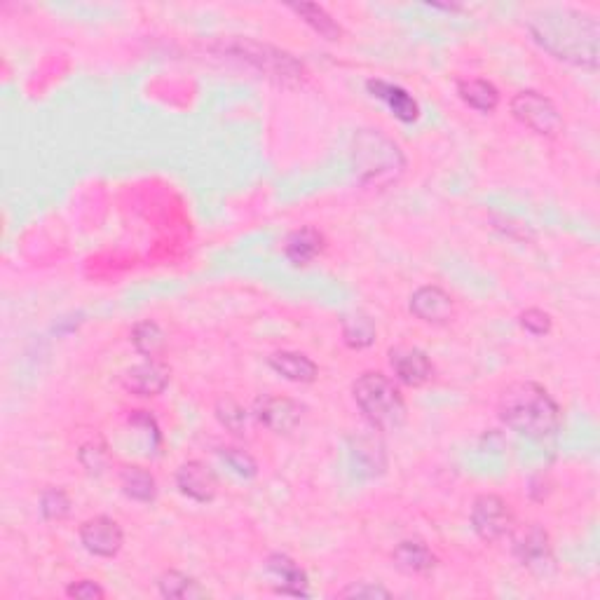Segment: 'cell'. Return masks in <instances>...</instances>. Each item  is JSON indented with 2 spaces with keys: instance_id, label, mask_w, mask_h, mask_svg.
Wrapping results in <instances>:
<instances>
[{
  "instance_id": "obj_20",
  "label": "cell",
  "mask_w": 600,
  "mask_h": 600,
  "mask_svg": "<svg viewBox=\"0 0 600 600\" xmlns=\"http://www.w3.org/2000/svg\"><path fill=\"white\" fill-rule=\"evenodd\" d=\"M458 94L469 108L479 111L483 115H490L500 106V90L483 78H467L458 80Z\"/></svg>"
},
{
  "instance_id": "obj_8",
  "label": "cell",
  "mask_w": 600,
  "mask_h": 600,
  "mask_svg": "<svg viewBox=\"0 0 600 600\" xmlns=\"http://www.w3.org/2000/svg\"><path fill=\"white\" fill-rule=\"evenodd\" d=\"M80 542L87 554L97 558H113L125 544V533L120 523L111 516H94L80 525Z\"/></svg>"
},
{
  "instance_id": "obj_18",
  "label": "cell",
  "mask_w": 600,
  "mask_h": 600,
  "mask_svg": "<svg viewBox=\"0 0 600 600\" xmlns=\"http://www.w3.org/2000/svg\"><path fill=\"white\" fill-rule=\"evenodd\" d=\"M324 247V235L319 233L317 228H312V225H305V228L293 230V233L286 237L284 256L289 258L293 265H310L317 256H322Z\"/></svg>"
},
{
  "instance_id": "obj_13",
  "label": "cell",
  "mask_w": 600,
  "mask_h": 600,
  "mask_svg": "<svg viewBox=\"0 0 600 600\" xmlns=\"http://www.w3.org/2000/svg\"><path fill=\"white\" fill-rule=\"evenodd\" d=\"M390 366L394 375H397L399 383H404L408 387H422L429 383L432 378L434 366L432 361L420 347H411V345H397L390 350Z\"/></svg>"
},
{
  "instance_id": "obj_32",
  "label": "cell",
  "mask_w": 600,
  "mask_h": 600,
  "mask_svg": "<svg viewBox=\"0 0 600 600\" xmlns=\"http://www.w3.org/2000/svg\"><path fill=\"white\" fill-rule=\"evenodd\" d=\"M340 598H392V593L380 584H352L347 589L340 591Z\"/></svg>"
},
{
  "instance_id": "obj_5",
  "label": "cell",
  "mask_w": 600,
  "mask_h": 600,
  "mask_svg": "<svg viewBox=\"0 0 600 600\" xmlns=\"http://www.w3.org/2000/svg\"><path fill=\"white\" fill-rule=\"evenodd\" d=\"M511 115L537 136L554 139L563 132V118L554 101L535 90H523L511 99Z\"/></svg>"
},
{
  "instance_id": "obj_11",
  "label": "cell",
  "mask_w": 600,
  "mask_h": 600,
  "mask_svg": "<svg viewBox=\"0 0 600 600\" xmlns=\"http://www.w3.org/2000/svg\"><path fill=\"white\" fill-rule=\"evenodd\" d=\"M176 488L188 500L197 504H209L218 495V476L204 462L188 460L176 469Z\"/></svg>"
},
{
  "instance_id": "obj_12",
  "label": "cell",
  "mask_w": 600,
  "mask_h": 600,
  "mask_svg": "<svg viewBox=\"0 0 600 600\" xmlns=\"http://www.w3.org/2000/svg\"><path fill=\"white\" fill-rule=\"evenodd\" d=\"M408 308H411V312L420 322L434 326L448 324L450 319L455 317L453 298L436 284H425L420 286V289H415Z\"/></svg>"
},
{
  "instance_id": "obj_23",
  "label": "cell",
  "mask_w": 600,
  "mask_h": 600,
  "mask_svg": "<svg viewBox=\"0 0 600 600\" xmlns=\"http://www.w3.org/2000/svg\"><path fill=\"white\" fill-rule=\"evenodd\" d=\"M132 345L134 350L143 354L146 359H160V354L165 352L167 347L165 331L160 329V324L143 319V322H139L132 329Z\"/></svg>"
},
{
  "instance_id": "obj_3",
  "label": "cell",
  "mask_w": 600,
  "mask_h": 600,
  "mask_svg": "<svg viewBox=\"0 0 600 600\" xmlns=\"http://www.w3.org/2000/svg\"><path fill=\"white\" fill-rule=\"evenodd\" d=\"M354 172L364 186L387 188L401 179L406 158L401 148L380 129H361L354 136Z\"/></svg>"
},
{
  "instance_id": "obj_22",
  "label": "cell",
  "mask_w": 600,
  "mask_h": 600,
  "mask_svg": "<svg viewBox=\"0 0 600 600\" xmlns=\"http://www.w3.org/2000/svg\"><path fill=\"white\" fill-rule=\"evenodd\" d=\"M158 591L162 598L169 600H195V598H207L209 591L197 582L195 577L186 575L179 570H165L158 577Z\"/></svg>"
},
{
  "instance_id": "obj_6",
  "label": "cell",
  "mask_w": 600,
  "mask_h": 600,
  "mask_svg": "<svg viewBox=\"0 0 600 600\" xmlns=\"http://www.w3.org/2000/svg\"><path fill=\"white\" fill-rule=\"evenodd\" d=\"M233 54H237L240 59H247L254 64L258 71L268 73V78L277 80V83H300V80L305 78V68L303 64H298L296 59L291 57V54L286 52H279L275 50V47L270 45H261V43H249V40H240V43H235L233 47Z\"/></svg>"
},
{
  "instance_id": "obj_1",
  "label": "cell",
  "mask_w": 600,
  "mask_h": 600,
  "mask_svg": "<svg viewBox=\"0 0 600 600\" xmlns=\"http://www.w3.org/2000/svg\"><path fill=\"white\" fill-rule=\"evenodd\" d=\"M528 33L554 59L584 71L598 68L600 24L593 15L572 8H544L528 17Z\"/></svg>"
},
{
  "instance_id": "obj_29",
  "label": "cell",
  "mask_w": 600,
  "mask_h": 600,
  "mask_svg": "<svg viewBox=\"0 0 600 600\" xmlns=\"http://www.w3.org/2000/svg\"><path fill=\"white\" fill-rule=\"evenodd\" d=\"M518 324H521V329L525 333H530V336H549L551 326H554V319H551L549 312H544L540 308H528L525 312H521V317H518Z\"/></svg>"
},
{
  "instance_id": "obj_16",
  "label": "cell",
  "mask_w": 600,
  "mask_h": 600,
  "mask_svg": "<svg viewBox=\"0 0 600 600\" xmlns=\"http://www.w3.org/2000/svg\"><path fill=\"white\" fill-rule=\"evenodd\" d=\"M268 570L275 575L279 582L277 593H282V596H296V598H308V572H305L300 565L289 558L286 554H272L268 556Z\"/></svg>"
},
{
  "instance_id": "obj_7",
  "label": "cell",
  "mask_w": 600,
  "mask_h": 600,
  "mask_svg": "<svg viewBox=\"0 0 600 600\" xmlns=\"http://www.w3.org/2000/svg\"><path fill=\"white\" fill-rule=\"evenodd\" d=\"M469 521H472L474 533L483 542H500L516 528V518L509 502L495 493H483L476 497Z\"/></svg>"
},
{
  "instance_id": "obj_15",
  "label": "cell",
  "mask_w": 600,
  "mask_h": 600,
  "mask_svg": "<svg viewBox=\"0 0 600 600\" xmlns=\"http://www.w3.org/2000/svg\"><path fill=\"white\" fill-rule=\"evenodd\" d=\"M366 90L371 92V97L383 101V104L392 111L394 118H399L401 122H415L420 118L418 101H415L404 87L392 85L380 78H371L366 83Z\"/></svg>"
},
{
  "instance_id": "obj_14",
  "label": "cell",
  "mask_w": 600,
  "mask_h": 600,
  "mask_svg": "<svg viewBox=\"0 0 600 600\" xmlns=\"http://www.w3.org/2000/svg\"><path fill=\"white\" fill-rule=\"evenodd\" d=\"M169 368L160 359H146L122 375V385L136 397H158L169 385Z\"/></svg>"
},
{
  "instance_id": "obj_28",
  "label": "cell",
  "mask_w": 600,
  "mask_h": 600,
  "mask_svg": "<svg viewBox=\"0 0 600 600\" xmlns=\"http://www.w3.org/2000/svg\"><path fill=\"white\" fill-rule=\"evenodd\" d=\"M218 455H221V460L228 465L237 476H242V479H254L258 474V465L256 460L251 458L249 453H244L242 448H233V446H225L218 450Z\"/></svg>"
},
{
  "instance_id": "obj_31",
  "label": "cell",
  "mask_w": 600,
  "mask_h": 600,
  "mask_svg": "<svg viewBox=\"0 0 600 600\" xmlns=\"http://www.w3.org/2000/svg\"><path fill=\"white\" fill-rule=\"evenodd\" d=\"M66 596L78 600H101L106 598V591L101 589L94 579H80V582H73L71 586H66Z\"/></svg>"
},
{
  "instance_id": "obj_26",
  "label": "cell",
  "mask_w": 600,
  "mask_h": 600,
  "mask_svg": "<svg viewBox=\"0 0 600 600\" xmlns=\"http://www.w3.org/2000/svg\"><path fill=\"white\" fill-rule=\"evenodd\" d=\"M40 516L50 523L66 521L71 514V497L64 488H45L40 495Z\"/></svg>"
},
{
  "instance_id": "obj_27",
  "label": "cell",
  "mask_w": 600,
  "mask_h": 600,
  "mask_svg": "<svg viewBox=\"0 0 600 600\" xmlns=\"http://www.w3.org/2000/svg\"><path fill=\"white\" fill-rule=\"evenodd\" d=\"M216 418L225 429L233 434H242L247 429V411L235 399H221L216 404Z\"/></svg>"
},
{
  "instance_id": "obj_21",
  "label": "cell",
  "mask_w": 600,
  "mask_h": 600,
  "mask_svg": "<svg viewBox=\"0 0 600 600\" xmlns=\"http://www.w3.org/2000/svg\"><path fill=\"white\" fill-rule=\"evenodd\" d=\"M120 488L134 502H155L158 497V481L155 476L139 465H127L120 469Z\"/></svg>"
},
{
  "instance_id": "obj_10",
  "label": "cell",
  "mask_w": 600,
  "mask_h": 600,
  "mask_svg": "<svg viewBox=\"0 0 600 600\" xmlns=\"http://www.w3.org/2000/svg\"><path fill=\"white\" fill-rule=\"evenodd\" d=\"M514 535V556L525 568L542 572L551 563V540L540 523H528L521 530H511Z\"/></svg>"
},
{
  "instance_id": "obj_2",
  "label": "cell",
  "mask_w": 600,
  "mask_h": 600,
  "mask_svg": "<svg viewBox=\"0 0 600 600\" xmlns=\"http://www.w3.org/2000/svg\"><path fill=\"white\" fill-rule=\"evenodd\" d=\"M500 420L525 439H554L561 432L563 413L554 397L537 383H514L502 392L497 404Z\"/></svg>"
},
{
  "instance_id": "obj_25",
  "label": "cell",
  "mask_w": 600,
  "mask_h": 600,
  "mask_svg": "<svg viewBox=\"0 0 600 600\" xmlns=\"http://www.w3.org/2000/svg\"><path fill=\"white\" fill-rule=\"evenodd\" d=\"M291 10L296 12V15L303 19L305 24L312 26V29H315L322 38L340 40V36H343V29H340V24L329 15V12L322 8V5L298 3V5H291Z\"/></svg>"
},
{
  "instance_id": "obj_24",
  "label": "cell",
  "mask_w": 600,
  "mask_h": 600,
  "mask_svg": "<svg viewBox=\"0 0 600 600\" xmlns=\"http://www.w3.org/2000/svg\"><path fill=\"white\" fill-rule=\"evenodd\" d=\"M343 338L345 345L352 347V350H366L375 343V324L373 319L366 315V312H352V315H345L343 322Z\"/></svg>"
},
{
  "instance_id": "obj_30",
  "label": "cell",
  "mask_w": 600,
  "mask_h": 600,
  "mask_svg": "<svg viewBox=\"0 0 600 600\" xmlns=\"http://www.w3.org/2000/svg\"><path fill=\"white\" fill-rule=\"evenodd\" d=\"M108 448L104 441H90L80 448V462L90 474H101L108 467Z\"/></svg>"
},
{
  "instance_id": "obj_9",
  "label": "cell",
  "mask_w": 600,
  "mask_h": 600,
  "mask_svg": "<svg viewBox=\"0 0 600 600\" xmlns=\"http://www.w3.org/2000/svg\"><path fill=\"white\" fill-rule=\"evenodd\" d=\"M305 408L300 401L279 397V394H263L256 399L254 415L256 420L272 429L275 434H289L300 425Z\"/></svg>"
},
{
  "instance_id": "obj_19",
  "label": "cell",
  "mask_w": 600,
  "mask_h": 600,
  "mask_svg": "<svg viewBox=\"0 0 600 600\" xmlns=\"http://www.w3.org/2000/svg\"><path fill=\"white\" fill-rule=\"evenodd\" d=\"M392 561L408 575H429L436 568V556L425 542L404 540L392 551Z\"/></svg>"
},
{
  "instance_id": "obj_4",
  "label": "cell",
  "mask_w": 600,
  "mask_h": 600,
  "mask_svg": "<svg viewBox=\"0 0 600 600\" xmlns=\"http://www.w3.org/2000/svg\"><path fill=\"white\" fill-rule=\"evenodd\" d=\"M352 397L361 415L380 432H394L406 422L404 394L385 373H361L352 385Z\"/></svg>"
},
{
  "instance_id": "obj_17",
  "label": "cell",
  "mask_w": 600,
  "mask_h": 600,
  "mask_svg": "<svg viewBox=\"0 0 600 600\" xmlns=\"http://www.w3.org/2000/svg\"><path fill=\"white\" fill-rule=\"evenodd\" d=\"M270 368L277 375H282L284 380L289 383H298V385H310L315 383L319 375V366L312 361L310 357L300 352H291V350H282L275 352L270 357Z\"/></svg>"
}]
</instances>
